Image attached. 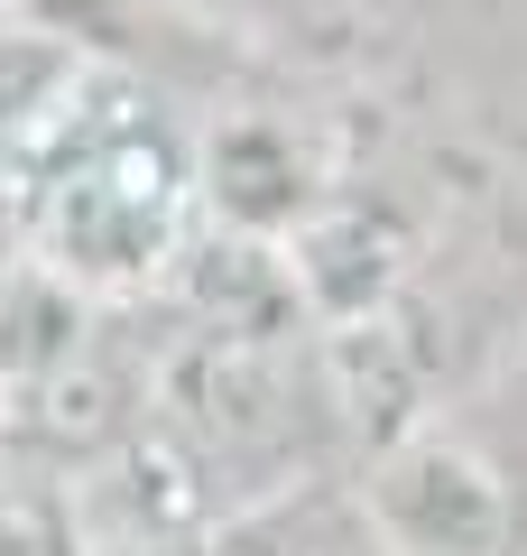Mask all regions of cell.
<instances>
[{"label":"cell","instance_id":"cell-1","mask_svg":"<svg viewBox=\"0 0 527 556\" xmlns=\"http://www.w3.org/2000/svg\"><path fill=\"white\" fill-rule=\"evenodd\" d=\"M10 223L38 269L93 306H149L195 241V139L120 56H93L75 93L0 159Z\"/></svg>","mask_w":527,"mask_h":556},{"label":"cell","instance_id":"cell-2","mask_svg":"<svg viewBox=\"0 0 527 556\" xmlns=\"http://www.w3.org/2000/svg\"><path fill=\"white\" fill-rule=\"evenodd\" d=\"M324 408L306 343H195L157 334V437L195 464L214 510H250V501L296 492L306 473V427Z\"/></svg>","mask_w":527,"mask_h":556},{"label":"cell","instance_id":"cell-3","mask_svg":"<svg viewBox=\"0 0 527 556\" xmlns=\"http://www.w3.org/2000/svg\"><path fill=\"white\" fill-rule=\"evenodd\" d=\"M351 510H361L380 556H518L527 547V510L509 492V473L445 427H416V437L361 455Z\"/></svg>","mask_w":527,"mask_h":556},{"label":"cell","instance_id":"cell-4","mask_svg":"<svg viewBox=\"0 0 527 556\" xmlns=\"http://www.w3.org/2000/svg\"><path fill=\"white\" fill-rule=\"evenodd\" d=\"M149 316H167V334H195V343H306L314 334L287 251L222 232V223H195V241L176 251Z\"/></svg>","mask_w":527,"mask_h":556},{"label":"cell","instance_id":"cell-5","mask_svg":"<svg viewBox=\"0 0 527 556\" xmlns=\"http://www.w3.org/2000/svg\"><path fill=\"white\" fill-rule=\"evenodd\" d=\"M314 204H324V186H314V159L296 139V121L232 112L222 130L195 139V214L204 223L250 232V241H287Z\"/></svg>","mask_w":527,"mask_h":556},{"label":"cell","instance_id":"cell-6","mask_svg":"<svg viewBox=\"0 0 527 556\" xmlns=\"http://www.w3.org/2000/svg\"><path fill=\"white\" fill-rule=\"evenodd\" d=\"M314 380H324L333 427H351L361 455H380V445L426 427V353L398 325V306L351 316V325H314Z\"/></svg>","mask_w":527,"mask_h":556},{"label":"cell","instance_id":"cell-7","mask_svg":"<svg viewBox=\"0 0 527 556\" xmlns=\"http://www.w3.org/2000/svg\"><path fill=\"white\" fill-rule=\"evenodd\" d=\"M287 269H296V298H306V325H351V316H380L398 306L408 288V232H398L380 204H343L324 195L287 241Z\"/></svg>","mask_w":527,"mask_h":556},{"label":"cell","instance_id":"cell-8","mask_svg":"<svg viewBox=\"0 0 527 556\" xmlns=\"http://www.w3.org/2000/svg\"><path fill=\"white\" fill-rule=\"evenodd\" d=\"M93 325H102V306L20 251L10 269H0V399L28 390V380H47L65 353H83Z\"/></svg>","mask_w":527,"mask_h":556},{"label":"cell","instance_id":"cell-9","mask_svg":"<svg viewBox=\"0 0 527 556\" xmlns=\"http://www.w3.org/2000/svg\"><path fill=\"white\" fill-rule=\"evenodd\" d=\"M214 556H380V547H371V529H361L351 501L296 482V492L250 501V510L222 519V529H214Z\"/></svg>","mask_w":527,"mask_h":556},{"label":"cell","instance_id":"cell-10","mask_svg":"<svg viewBox=\"0 0 527 556\" xmlns=\"http://www.w3.org/2000/svg\"><path fill=\"white\" fill-rule=\"evenodd\" d=\"M83 47H65V38H47V28H20V20H0V159L20 149L28 130H38L47 112H56L65 93H75V75H83Z\"/></svg>","mask_w":527,"mask_h":556},{"label":"cell","instance_id":"cell-11","mask_svg":"<svg viewBox=\"0 0 527 556\" xmlns=\"http://www.w3.org/2000/svg\"><path fill=\"white\" fill-rule=\"evenodd\" d=\"M0 556H83L75 492L38 464H0Z\"/></svg>","mask_w":527,"mask_h":556},{"label":"cell","instance_id":"cell-12","mask_svg":"<svg viewBox=\"0 0 527 556\" xmlns=\"http://www.w3.org/2000/svg\"><path fill=\"white\" fill-rule=\"evenodd\" d=\"M0 20L47 28V38L83 47V56H120V10L112 0H0Z\"/></svg>","mask_w":527,"mask_h":556},{"label":"cell","instance_id":"cell-13","mask_svg":"<svg viewBox=\"0 0 527 556\" xmlns=\"http://www.w3.org/2000/svg\"><path fill=\"white\" fill-rule=\"evenodd\" d=\"M83 556H214V529L204 538H112V547H83Z\"/></svg>","mask_w":527,"mask_h":556},{"label":"cell","instance_id":"cell-14","mask_svg":"<svg viewBox=\"0 0 527 556\" xmlns=\"http://www.w3.org/2000/svg\"><path fill=\"white\" fill-rule=\"evenodd\" d=\"M20 260V223H10V186H0V269Z\"/></svg>","mask_w":527,"mask_h":556},{"label":"cell","instance_id":"cell-15","mask_svg":"<svg viewBox=\"0 0 527 556\" xmlns=\"http://www.w3.org/2000/svg\"><path fill=\"white\" fill-rule=\"evenodd\" d=\"M0 464H10V399H0Z\"/></svg>","mask_w":527,"mask_h":556}]
</instances>
